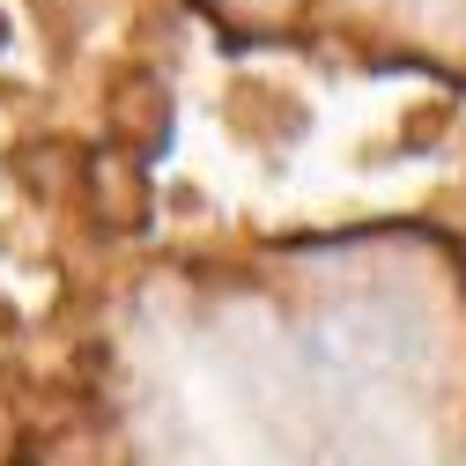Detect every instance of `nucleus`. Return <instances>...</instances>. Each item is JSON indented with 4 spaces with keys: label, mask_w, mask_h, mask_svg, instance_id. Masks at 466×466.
I'll return each mask as SVG.
<instances>
[{
    "label": "nucleus",
    "mask_w": 466,
    "mask_h": 466,
    "mask_svg": "<svg viewBox=\"0 0 466 466\" xmlns=\"http://www.w3.org/2000/svg\"><path fill=\"white\" fill-rule=\"evenodd\" d=\"M304 348H319V363H333L340 378H378L407 356V326L378 304H333L304 326Z\"/></svg>",
    "instance_id": "1"
}]
</instances>
